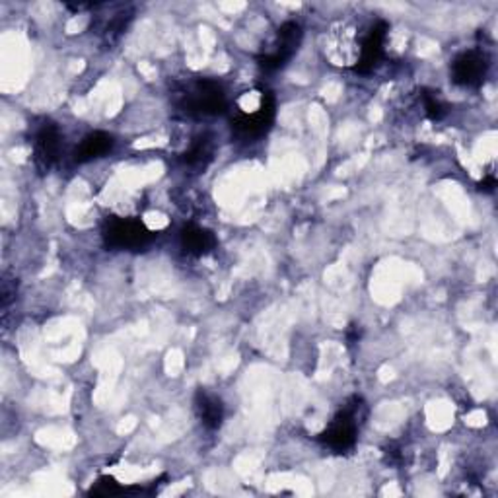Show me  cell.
Returning <instances> with one entry per match:
<instances>
[{
	"label": "cell",
	"mask_w": 498,
	"mask_h": 498,
	"mask_svg": "<svg viewBox=\"0 0 498 498\" xmlns=\"http://www.w3.org/2000/svg\"><path fill=\"white\" fill-rule=\"evenodd\" d=\"M387 31H390V26H387L385 21H378V24L370 30L367 39H364V43H362L360 59H359V64L354 66V71L367 74L378 66V63L384 57V43L387 38Z\"/></svg>",
	"instance_id": "cell-8"
},
{
	"label": "cell",
	"mask_w": 498,
	"mask_h": 498,
	"mask_svg": "<svg viewBox=\"0 0 498 498\" xmlns=\"http://www.w3.org/2000/svg\"><path fill=\"white\" fill-rule=\"evenodd\" d=\"M359 413V401L352 407H345L342 411L331 420L325 433L322 435V442L333 452H347L354 446L359 433L357 423Z\"/></svg>",
	"instance_id": "cell-5"
},
{
	"label": "cell",
	"mask_w": 498,
	"mask_h": 498,
	"mask_svg": "<svg viewBox=\"0 0 498 498\" xmlns=\"http://www.w3.org/2000/svg\"><path fill=\"white\" fill-rule=\"evenodd\" d=\"M300 43H302L300 24H296V21H284V24L279 28V31H276L274 49L267 55L257 57L259 66L267 72L283 69V66L294 57L298 47H300Z\"/></svg>",
	"instance_id": "cell-2"
},
{
	"label": "cell",
	"mask_w": 498,
	"mask_h": 498,
	"mask_svg": "<svg viewBox=\"0 0 498 498\" xmlns=\"http://www.w3.org/2000/svg\"><path fill=\"white\" fill-rule=\"evenodd\" d=\"M61 152V132L53 123H46L36 135L33 142V162L39 172L51 170V165L57 162Z\"/></svg>",
	"instance_id": "cell-7"
},
{
	"label": "cell",
	"mask_w": 498,
	"mask_h": 498,
	"mask_svg": "<svg viewBox=\"0 0 498 498\" xmlns=\"http://www.w3.org/2000/svg\"><path fill=\"white\" fill-rule=\"evenodd\" d=\"M181 248L190 253V256L203 257L208 251L216 248V238L213 232L190 224L181 230Z\"/></svg>",
	"instance_id": "cell-10"
},
{
	"label": "cell",
	"mask_w": 498,
	"mask_h": 498,
	"mask_svg": "<svg viewBox=\"0 0 498 498\" xmlns=\"http://www.w3.org/2000/svg\"><path fill=\"white\" fill-rule=\"evenodd\" d=\"M195 411L198 418H201V423L210 430L220 428V425H223L224 420L223 401H220L216 395L208 393L205 390H198L195 393Z\"/></svg>",
	"instance_id": "cell-9"
},
{
	"label": "cell",
	"mask_w": 498,
	"mask_h": 498,
	"mask_svg": "<svg viewBox=\"0 0 498 498\" xmlns=\"http://www.w3.org/2000/svg\"><path fill=\"white\" fill-rule=\"evenodd\" d=\"M489 72V59L483 51L471 49L461 53L452 63V80L463 88H479Z\"/></svg>",
	"instance_id": "cell-6"
},
{
	"label": "cell",
	"mask_w": 498,
	"mask_h": 498,
	"mask_svg": "<svg viewBox=\"0 0 498 498\" xmlns=\"http://www.w3.org/2000/svg\"><path fill=\"white\" fill-rule=\"evenodd\" d=\"M90 493L96 494V496H114V494H119V493H125V489H121L117 481L112 479V477H99Z\"/></svg>",
	"instance_id": "cell-14"
},
{
	"label": "cell",
	"mask_w": 498,
	"mask_h": 498,
	"mask_svg": "<svg viewBox=\"0 0 498 498\" xmlns=\"http://www.w3.org/2000/svg\"><path fill=\"white\" fill-rule=\"evenodd\" d=\"M423 102H425V112H426V115H428L430 119H433V121H440L442 117L446 115V107H444V104H442L435 94H430V92L423 94Z\"/></svg>",
	"instance_id": "cell-13"
},
{
	"label": "cell",
	"mask_w": 498,
	"mask_h": 498,
	"mask_svg": "<svg viewBox=\"0 0 498 498\" xmlns=\"http://www.w3.org/2000/svg\"><path fill=\"white\" fill-rule=\"evenodd\" d=\"M185 112L198 115H218L226 109V96L218 82L198 80L193 90L183 97Z\"/></svg>",
	"instance_id": "cell-3"
},
{
	"label": "cell",
	"mask_w": 498,
	"mask_h": 498,
	"mask_svg": "<svg viewBox=\"0 0 498 498\" xmlns=\"http://www.w3.org/2000/svg\"><path fill=\"white\" fill-rule=\"evenodd\" d=\"M114 145L115 140L112 135H107L104 131H96L80 142V147L74 152V158L76 162H90L96 158H102L114 148Z\"/></svg>",
	"instance_id": "cell-11"
},
{
	"label": "cell",
	"mask_w": 498,
	"mask_h": 498,
	"mask_svg": "<svg viewBox=\"0 0 498 498\" xmlns=\"http://www.w3.org/2000/svg\"><path fill=\"white\" fill-rule=\"evenodd\" d=\"M496 187V180H494V175H486L485 180L481 181V191H493Z\"/></svg>",
	"instance_id": "cell-15"
},
{
	"label": "cell",
	"mask_w": 498,
	"mask_h": 498,
	"mask_svg": "<svg viewBox=\"0 0 498 498\" xmlns=\"http://www.w3.org/2000/svg\"><path fill=\"white\" fill-rule=\"evenodd\" d=\"M276 115V99L273 92H261V104L251 114H243L234 119V131L236 135L243 139H259L267 132Z\"/></svg>",
	"instance_id": "cell-4"
},
{
	"label": "cell",
	"mask_w": 498,
	"mask_h": 498,
	"mask_svg": "<svg viewBox=\"0 0 498 498\" xmlns=\"http://www.w3.org/2000/svg\"><path fill=\"white\" fill-rule=\"evenodd\" d=\"M213 158V145H210V140L201 137L197 139L191 148L185 152V164L191 165V168H205V165Z\"/></svg>",
	"instance_id": "cell-12"
},
{
	"label": "cell",
	"mask_w": 498,
	"mask_h": 498,
	"mask_svg": "<svg viewBox=\"0 0 498 498\" xmlns=\"http://www.w3.org/2000/svg\"><path fill=\"white\" fill-rule=\"evenodd\" d=\"M152 232L137 218H114L107 220L104 228V240L114 249H131L137 251L148 246Z\"/></svg>",
	"instance_id": "cell-1"
}]
</instances>
